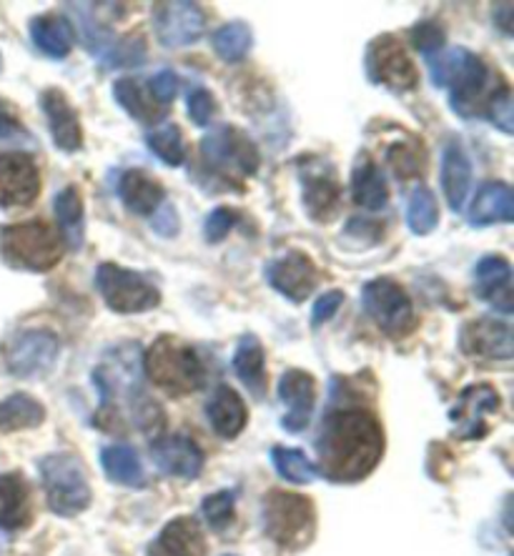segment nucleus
Here are the masks:
<instances>
[{"label": "nucleus", "mask_w": 514, "mask_h": 556, "mask_svg": "<svg viewBox=\"0 0 514 556\" xmlns=\"http://www.w3.org/2000/svg\"><path fill=\"white\" fill-rule=\"evenodd\" d=\"M234 374L239 376V381L247 387L256 399H264L268 379H266V354L261 341L254 333H243L236 343L234 358H231Z\"/></svg>", "instance_id": "nucleus-28"}, {"label": "nucleus", "mask_w": 514, "mask_h": 556, "mask_svg": "<svg viewBox=\"0 0 514 556\" xmlns=\"http://www.w3.org/2000/svg\"><path fill=\"white\" fill-rule=\"evenodd\" d=\"M146 146L153 151V155L166 166H181L186 159V149H184V136L181 128L176 124H163L159 128H153L149 136H146Z\"/></svg>", "instance_id": "nucleus-38"}, {"label": "nucleus", "mask_w": 514, "mask_h": 556, "mask_svg": "<svg viewBox=\"0 0 514 556\" xmlns=\"http://www.w3.org/2000/svg\"><path fill=\"white\" fill-rule=\"evenodd\" d=\"M151 462L159 466L163 473L176 479H196L203 469V454L193 439L184 433H171V437H159L151 444Z\"/></svg>", "instance_id": "nucleus-18"}, {"label": "nucleus", "mask_w": 514, "mask_h": 556, "mask_svg": "<svg viewBox=\"0 0 514 556\" xmlns=\"http://www.w3.org/2000/svg\"><path fill=\"white\" fill-rule=\"evenodd\" d=\"M96 289L113 314H143L161 304V293L149 278L118 264H101L96 268Z\"/></svg>", "instance_id": "nucleus-8"}, {"label": "nucleus", "mask_w": 514, "mask_h": 556, "mask_svg": "<svg viewBox=\"0 0 514 556\" xmlns=\"http://www.w3.org/2000/svg\"><path fill=\"white\" fill-rule=\"evenodd\" d=\"M279 399L287 406V416L281 419V427L291 433L304 431L312 424L316 406L314 376L301 369H289L279 379Z\"/></svg>", "instance_id": "nucleus-17"}, {"label": "nucleus", "mask_w": 514, "mask_h": 556, "mask_svg": "<svg viewBox=\"0 0 514 556\" xmlns=\"http://www.w3.org/2000/svg\"><path fill=\"white\" fill-rule=\"evenodd\" d=\"M431 84L437 88H450V105L462 118H469L482 101L489 68L485 61L467 48H452L429 59Z\"/></svg>", "instance_id": "nucleus-3"}, {"label": "nucleus", "mask_w": 514, "mask_h": 556, "mask_svg": "<svg viewBox=\"0 0 514 556\" xmlns=\"http://www.w3.org/2000/svg\"><path fill=\"white\" fill-rule=\"evenodd\" d=\"M149 556H206V539L199 521L191 517L168 521L149 546Z\"/></svg>", "instance_id": "nucleus-22"}, {"label": "nucleus", "mask_w": 514, "mask_h": 556, "mask_svg": "<svg viewBox=\"0 0 514 556\" xmlns=\"http://www.w3.org/2000/svg\"><path fill=\"white\" fill-rule=\"evenodd\" d=\"M65 243L43 220H26L0 228V258L18 271L46 274L61 264Z\"/></svg>", "instance_id": "nucleus-4"}, {"label": "nucleus", "mask_w": 514, "mask_h": 556, "mask_svg": "<svg viewBox=\"0 0 514 556\" xmlns=\"http://www.w3.org/2000/svg\"><path fill=\"white\" fill-rule=\"evenodd\" d=\"M236 220H239V214H236L234 208H214L206 218V224H203V236H206L209 243H222L228 233H231V228L236 226Z\"/></svg>", "instance_id": "nucleus-43"}, {"label": "nucleus", "mask_w": 514, "mask_h": 556, "mask_svg": "<svg viewBox=\"0 0 514 556\" xmlns=\"http://www.w3.org/2000/svg\"><path fill=\"white\" fill-rule=\"evenodd\" d=\"M33 521V496L28 481L18 471L0 473V529L18 531Z\"/></svg>", "instance_id": "nucleus-21"}, {"label": "nucleus", "mask_w": 514, "mask_h": 556, "mask_svg": "<svg viewBox=\"0 0 514 556\" xmlns=\"http://www.w3.org/2000/svg\"><path fill=\"white\" fill-rule=\"evenodd\" d=\"M201 155L211 170L224 174L254 176L259 170V151L243 130L234 126H222L201 141Z\"/></svg>", "instance_id": "nucleus-11"}, {"label": "nucleus", "mask_w": 514, "mask_h": 556, "mask_svg": "<svg viewBox=\"0 0 514 556\" xmlns=\"http://www.w3.org/2000/svg\"><path fill=\"white\" fill-rule=\"evenodd\" d=\"M8 371L18 379H38L59 362V339L48 329H26L13 333L3 349Z\"/></svg>", "instance_id": "nucleus-10"}, {"label": "nucleus", "mask_w": 514, "mask_h": 556, "mask_svg": "<svg viewBox=\"0 0 514 556\" xmlns=\"http://www.w3.org/2000/svg\"><path fill=\"white\" fill-rule=\"evenodd\" d=\"M151 98L161 105H168L178 93V76L174 71H159L156 76L149 80Z\"/></svg>", "instance_id": "nucleus-46"}, {"label": "nucleus", "mask_w": 514, "mask_h": 556, "mask_svg": "<svg viewBox=\"0 0 514 556\" xmlns=\"http://www.w3.org/2000/svg\"><path fill=\"white\" fill-rule=\"evenodd\" d=\"M344 304V293L341 291H329V293H322L319 299L314 301V308H312V326L314 329H319L326 321H331L334 314L341 308Z\"/></svg>", "instance_id": "nucleus-45"}, {"label": "nucleus", "mask_w": 514, "mask_h": 556, "mask_svg": "<svg viewBox=\"0 0 514 556\" xmlns=\"http://www.w3.org/2000/svg\"><path fill=\"white\" fill-rule=\"evenodd\" d=\"M472 188V163L467 159V151L462 149V143L452 138L447 141L442 153V191L454 214H460L464 208Z\"/></svg>", "instance_id": "nucleus-24"}, {"label": "nucleus", "mask_w": 514, "mask_h": 556, "mask_svg": "<svg viewBox=\"0 0 514 556\" xmlns=\"http://www.w3.org/2000/svg\"><path fill=\"white\" fill-rule=\"evenodd\" d=\"M477 296L502 314L512 311V264L502 256H485L475 268Z\"/></svg>", "instance_id": "nucleus-23"}, {"label": "nucleus", "mask_w": 514, "mask_h": 556, "mask_svg": "<svg viewBox=\"0 0 514 556\" xmlns=\"http://www.w3.org/2000/svg\"><path fill=\"white\" fill-rule=\"evenodd\" d=\"M113 98H116L121 109H124L130 118L141 121V124H156L163 116V111L153 101L151 93H146L141 84L134 78H118L113 84Z\"/></svg>", "instance_id": "nucleus-34"}, {"label": "nucleus", "mask_w": 514, "mask_h": 556, "mask_svg": "<svg viewBox=\"0 0 514 556\" xmlns=\"http://www.w3.org/2000/svg\"><path fill=\"white\" fill-rule=\"evenodd\" d=\"M189 118L193 126H209L211 118H214L216 113V101L214 96H211L206 88H193V91L189 93Z\"/></svg>", "instance_id": "nucleus-44"}, {"label": "nucleus", "mask_w": 514, "mask_h": 556, "mask_svg": "<svg viewBox=\"0 0 514 556\" xmlns=\"http://www.w3.org/2000/svg\"><path fill=\"white\" fill-rule=\"evenodd\" d=\"M153 228H156V233L166 236V239H171V236L178 233V216H176V208L174 206H163L159 208L156 214H153Z\"/></svg>", "instance_id": "nucleus-49"}, {"label": "nucleus", "mask_w": 514, "mask_h": 556, "mask_svg": "<svg viewBox=\"0 0 514 556\" xmlns=\"http://www.w3.org/2000/svg\"><path fill=\"white\" fill-rule=\"evenodd\" d=\"M48 509L59 517H76L91 506V484L84 462L76 454H51L38 464Z\"/></svg>", "instance_id": "nucleus-6"}, {"label": "nucleus", "mask_w": 514, "mask_h": 556, "mask_svg": "<svg viewBox=\"0 0 514 556\" xmlns=\"http://www.w3.org/2000/svg\"><path fill=\"white\" fill-rule=\"evenodd\" d=\"M412 43H414V48H417L419 53H424V55H427V59H431V55H437V53L444 51L447 33L435 21H422L419 26L412 28Z\"/></svg>", "instance_id": "nucleus-42"}, {"label": "nucleus", "mask_w": 514, "mask_h": 556, "mask_svg": "<svg viewBox=\"0 0 514 556\" xmlns=\"http://www.w3.org/2000/svg\"><path fill=\"white\" fill-rule=\"evenodd\" d=\"M105 55H109L105 65H111V68H134V65H141L146 61V43L141 36H130L118 40Z\"/></svg>", "instance_id": "nucleus-40"}, {"label": "nucleus", "mask_w": 514, "mask_h": 556, "mask_svg": "<svg viewBox=\"0 0 514 556\" xmlns=\"http://www.w3.org/2000/svg\"><path fill=\"white\" fill-rule=\"evenodd\" d=\"M319 473L337 484H354L369 477L385 454V429L377 416L362 408H341L324 419L319 439Z\"/></svg>", "instance_id": "nucleus-1"}, {"label": "nucleus", "mask_w": 514, "mask_h": 556, "mask_svg": "<svg viewBox=\"0 0 514 556\" xmlns=\"http://www.w3.org/2000/svg\"><path fill=\"white\" fill-rule=\"evenodd\" d=\"M272 464L279 471L281 479L291 481V484H312L319 477L316 464L306 459V454L301 448L289 446H274L272 448Z\"/></svg>", "instance_id": "nucleus-36"}, {"label": "nucleus", "mask_w": 514, "mask_h": 556, "mask_svg": "<svg viewBox=\"0 0 514 556\" xmlns=\"http://www.w3.org/2000/svg\"><path fill=\"white\" fill-rule=\"evenodd\" d=\"M0 143H28L26 128L18 124V118L3 101H0Z\"/></svg>", "instance_id": "nucleus-47"}, {"label": "nucleus", "mask_w": 514, "mask_h": 556, "mask_svg": "<svg viewBox=\"0 0 514 556\" xmlns=\"http://www.w3.org/2000/svg\"><path fill=\"white\" fill-rule=\"evenodd\" d=\"M497 408H500L497 389L489 387V383H477V387H467L462 391L452 406L450 419L462 439H479L487 431V416H492Z\"/></svg>", "instance_id": "nucleus-15"}, {"label": "nucleus", "mask_w": 514, "mask_h": 556, "mask_svg": "<svg viewBox=\"0 0 514 556\" xmlns=\"http://www.w3.org/2000/svg\"><path fill=\"white\" fill-rule=\"evenodd\" d=\"M53 214L61 226V239L68 249L78 251L86 241V208L76 186H65L55 193Z\"/></svg>", "instance_id": "nucleus-31"}, {"label": "nucleus", "mask_w": 514, "mask_h": 556, "mask_svg": "<svg viewBox=\"0 0 514 556\" xmlns=\"http://www.w3.org/2000/svg\"><path fill=\"white\" fill-rule=\"evenodd\" d=\"M261 519H264L266 536L287 552L304 549L314 539L316 509L312 498L304 494L272 489L261 504Z\"/></svg>", "instance_id": "nucleus-5"}, {"label": "nucleus", "mask_w": 514, "mask_h": 556, "mask_svg": "<svg viewBox=\"0 0 514 556\" xmlns=\"http://www.w3.org/2000/svg\"><path fill=\"white\" fill-rule=\"evenodd\" d=\"M40 193V174L28 153L0 155V208L30 206Z\"/></svg>", "instance_id": "nucleus-14"}, {"label": "nucleus", "mask_w": 514, "mask_h": 556, "mask_svg": "<svg viewBox=\"0 0 514 556\" xmlns=\"http://www.w3.org/2000/svg\"><path fill=\"white\" fill-rule=\"evenodd\" d=\"M494 23H497V26H500L502 28V33H504V36H512V23H510V18H512V11H514V8L512 5H497L494 8Z\"/></svg>", "instance_id": "nucleus-50"}, {"label": "nucleus", "mask_w": 514, "mask_h": 556, "mask_svg": "<svg viewBox=\"0 0 514 556\" xmlns=\"http://www.w3.org/2000/svg\"><path fill=\"white\" fill-rule=\"evenodd\" d=\"M389 166L397 170L399 178H406V176H414V170H417V159H414V151L406 149V146H394V149H389Z\"/></svg>", "instance_id": "nucleus-48"}, {"label": "nucleus", "mask_w": 514, "mask_h": 556, "mask_svg": "<svg viewBox=\"0 0 514 556\" xmlns=\"http://www.w3.org/2000/svg\"><path fill=\"white\" fill-rule=\"evenodd\" d=\"M487 116H489V121H492V126L500 128L504 136H512V130H514V105H512V93H510L507 86H500L492 96H489Z\"/></svg>", "instance_id": "nucleus-41"}, {"label": "nucleus", "mask_w": 514, "mask_h": 556, "mask_svg": "<svg viewBox=\"0 0 514 556\" xmlns=\"http://www.w3.org/2000/svg\"><path fill=\"white\" fill-rule=\"evenodd\" d=\"M28 28H30L33 46H36L43 55H48V59L63 61L65 55L71 53L73 26L68 23V18H63V15H55V13L36 15Z\"/></svg>", "instance_id": "nucleus-30"}, {"label": "nucleus", "mask_w": 514, "mask_h": 556, "mask_svg": "<svg viewBox=\"0 0 514 556\" xmlns=\"http://www.w3.org/2000/svg\"><path fill=\"white\" fill-rule=\"evenodd\" d=\"M46 421V408L28 394H13L0 402V433L36 429Z\"/></svg>", "instance_id": "nucleus-33"}, {"label": "nucleus", "mask_w": 514, "mask_h": 556, "mask_svg": "<svg viewBox=\"0 0 514 556\" xmlns=\"http://www.w3.org/2000/svg\"><path fill=\"white\" fill-rule=\"evenodd\" d=\"M251 43H254V36H251V28L243 21L226 23V26L218 28L211 38V46H214L216 55L226 63H239L249 55Z\"/></svg>", "instance_id": "nucleus-35"}, {"label": "nucleus", "mask_w": 514, "mask_h": 556, "mask_svg": "<svg viewBox=\"0 0 514 556\" xmlns=\"http://www.w3.org/2000/svg\"><path fill=\"white\" fill-rule=\"evenodd\" d=\"M362 304L366 316L377 324V329L389 339L410 337L417 326L414 306L410 293L397 283L394 278H374L366 281L362 289Z\"/></svg>", "instance_id": "nucleus-7"}, {"label": "nucleus", "mask_w": 514, "mask_h": 556, "mask_svg": "<svg viewBox=\"0 0 514 556\" xmlns=\"http://www.w3.org/2000/svg\"><path fill=\"white\" fill-rule=\"evenodd\" d=\"M206 416L211 429H214L222 439H236L247 429L249 424V408L243 399L236 394L231 387L222 383L211 399L206 402Z\"/></svg>", "instance_id": "nucleus-26"}, {"label": "nucleus", "mask_w": 514, "mask_h": 556, "mask_svg": "<svg viewBox=\"0 0 514 556\" xmlns=\"http://www.w3.org/2000/svg\"><path fill=\"white\" fill-rule=\"evenodd\" d=\"M118 199L124 203L128 214L134 216H153L163 206V186L151 178L146 170H126L118 178Z\"/></svg>", "instance_id": "nucleus-25"}, {"label": "nucleus", "mask_w": 514, "mask_h": 556, "mask_svg": "<svg viewBox=\"0 0 514 556\" xmlns=\"http://www.w3.org/2000/svg\"><path fill=\"white\" fill-rule=\"evenodd\" d=\"M460 346L467 356L507 362L514 354L512 329L500 318H475V321L462 326Z\"/></svg>", "instance_id": "nucleus-16"}, {"label": "nucleus", "mask_w": 514, "mask_h": 556, "mask_svg": "<svg viewBox=\"0 0 514 556\" xmlns=\"http://www.w3.org/2000/svg\"><path fill=\"white\" fill-rule=\"evenodd\" d=\"M301 199H304V208L312 220L326 224L331 220L339 208V184L337 176H331V168H301Z\"/></svg>", "instance_id": "nucleus-20"}, {"label": "nucleus", "mask_w": 514, "mask_h": 556, "mask_svg": "<svg viewBox=\"0 0 514 556\" xmlns=\"http://www.w3.org/2000/svg\"><path fill=\"white\" fill-rule=\"evenodd\" d=\"M206 28V13L199 3H186V0H174V3H156L153 5V30L161 46L166 48H186L193 46Z\"/></svg>", "instance_id": "nucleus-12"}, {"label": "nucleus", "mask_w": 514, "mask_h": 556, "mask_svg": "<svg viewBox=\"0 0 514 556\" xmlns=\"http://www.w3.org/2000/svg\"><path fill=\"white\" fill-rule=\"evenodd\" d=\"M439 224L437 199L429 188H414L406 201V226L414 236H429Z\"/></svg>", "instance_id": "nucleus-37"}, {"label": "nucleus", "mask_w": 514, "mask_h": 556, "mask_svg": "<svg viewBox=\"0 0 514 556\" xmlns=\"http://www.w3.org/2000/svg\"><path fill=\"white\" fill-rule=\"evenodd\" d=\"M234 504H236V494L224 489V492H216L203 498L201 514L211 525V529L224 531L234 521Z\"/></svg>", "instance_id": "nucleus-39"}, {"label": "nucleus", "mask_w": 514, "mask_h": 556, "mask_svg": "<svg viewBox=\"0 0 514 556\" xmlns=\"http://www.w3.org/2000/svg\"><path fill=\"white\" fill-rule=\"evenodd\" d=\"M366 78L372 80L374 86H385L394 93H406L414 91L419 84V73L414 59L406 51L404 43L394 36L374 38L369 48H366Z\"/></svg>", "instance_id": "nucleus-9"}, {"label": "nucleus", "mask_w": 514, "mask_h": 556, "mask_svg": "<svg viewBox=\"0 0 514 556\" xmlns=\"http://www.w3.org/2000/svg\"><path fill=\"white\" fill-rule=\"evenodd\" d=\"M264 276L266 283L291 304H304L319 281V268L304 251H289L268 261Z\"/></svg>", "instance_id": "nucleus-13"}, {"label": "nucleus", "mask_w": 514, "mask_h": 556, "mask_svg": "<svg viewBox=\"0 0 514 556\" xmlns=\"http://www.w3.org/2000/svg\"><path fill=\"white\" fill-rule=\"evenodd\" d=\"M349 186H352V201L359 208L381 211L387 206L389 201L387 181L385 176H381V170L377 168V163H374L366 153H362L356 159Z\"/></svg>", "instance_id": "nucleus-29"}, {"label": "nucleus", "mask_w": 514, "mask_h": 556, "mask_svg": "<svg viewBox=\"0 0 514 556\" xmlns=\"http://www.w3.org/2000/svg\"><path fill=\"white\" fill-rule=\"evenodd\" d=\"M143 371L149 374L153 387L171 396H189L206 379L196 349L174 333H163L151 343L143 356Z\"/></svg>", "instance_id": "nucleus-2"}, {"label": "nucleus", "mask_w": 514, "mask_h": 556, "mask_svg": "<svg viewBox=\"0 0 514 556\" xmlns=\"http://www.w3.org/2000/svg\"><path fill=\"white\" fill-rule=\"evenodd\" d=\"M101 464L105 477L111 481H116L121 486H143L146 484V473H143V464L138 459V454L134 448L126 444H113L105 446L101 452Z\"/></svg>", "instance_id": "nucleus-32"}, {"label": "nucleus", "mask_w": 514, "mask_h": 556, "mask_svg": "<svg viewBox=\"0 0 514 556\" xmlns=\"http://www.w3.org/2000/svg\"><path fill=\"white\" fill-rule=\"evenodd\" d=\"M514 220V199L512 188L502 181H487L479 186L469 206V224L472 226H494V224H512Z\"/></svg>", "instance_id": "nucleus-27"}, {"label": "nucleus", "mask_w": 514, "mask_h": 556, "mask_svg": "<svg viewBox=\"0 0 514 556\" xmlns=\"http://www.w3.org/2000/svg\"><path fill=\"white\" fill-rule=\"evenodd\" d=\"M40 109L46 113L53 143L61 151L76 153L84 149V128H80L78 113L61 88H46L43 96H40Z\"/></svg>", "instance_id": "nucleus-19"}]
</instances>
